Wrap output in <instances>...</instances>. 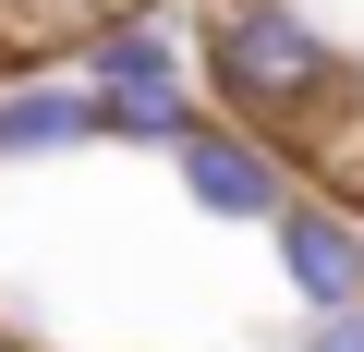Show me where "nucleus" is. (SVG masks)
Here are the masks:
<instances>
[{
  "instance_id": "obj_6",
  "label": "nucleus",
  "mask_w": 364,
  "mask_h": 352,
  "mask_svg": "<svg viewBox=\"0 0 364 352\" xmlns=\"http://www.w3.org/2000/svg\"><path fill=\"white\" fill-rule=\"evenodd\" d=\"M85 85H182V49L158 25H97L85 37Z\"/></svg>"
},
{
  "instance_id": "obj_5",
  "label": "nucleus",
  "mask_w": 364,
  "mask_h": 352,
  "mask_svg": "<svg viewBox=\"0 0 364 352\" xmlns=\"http://www.w3.org/2000/svg\"><path fill=\"white\" fill-rule=\"evenodd\" d=\"M195 85H85V146H182Z\"/></svg>"
},
{
  "instance_id": "obj_2",
  "label": "nucleus",
  "mask_w": 364,
  "mask_h": 352,
  "mask_svg": "<svg viewBox=\"0 0 364 352\" xmlns=\"http://www.w3.org/2000/svg\"><path fill=\"white\" fill-rule=\"evenodd\" d=\"M170 158H182V195H195L207 219H243V231H267V219L304 195V183H291V158H279L267 134H231V122H195Z\"/></svg>"
},
{
  "instance_id": "obj_8",
  "label": "nucleus",
  "mask_w": 364,
  "mask_h": 352,
  "mask_svg": "<svg viewBox=\"0 0 364 352\" xmlns=\"http://www.w3.org/2000/svg\"><path fill=\"white\" fill-rule=\"evenodd\" d=\"M97 25H146V0H97ZM97 25H85V37H97Z\"/></svg>"
},
{
  "instance_id": "obj_1",
  "label": "nucleus",
  "mask_w": 364,
  "mask_h": 352,
  "mask_svg": "<svg viewBox=\"0 0 364 352\" xmlns=\"http://www.w3.org/2000/svg\"><path fill=\"white\" fill-rule=\"evenodd\" d=\"M195 85H207L243 134H267V146L291 158L304 122L352 85V61H340V37L304 13V0H219L207 37H195Z\"/></svg>"
},
{
  "instance_id": "obj_4",
  "label": "nucleus",
  "mask_w": 364,
  "mask_h": 352,
  "mask_svg": "<svg viewBox=\"0 0 364 352\" xmlns=\"http://www.w3.org/2000/svg\"><path fill=\"white\" fill-rule=\"evenodd\" d=\"M61 146H85V85L73 73L0 85V170H13V158H61Z\"/></svg>"
},
{
  "instance_id": "obj_7",
  "label": "nucleus",
  "mask_w": 364,
  "mask_h": 352,
  "mask_svg": "<svg viewBox=\"0 0 364 352\" xmlns=\"http://www.w3.org/2000/svg\"><path fill=\"white\" fill-rule=\"evenodd\" d=\"M291 352H364V304H352V316H316V328H304Z\"/></svg>"
},
{
  "instance_id": "obj_9",
  "label": "nucleus",
  "mask_w": 364,
  "mask_h": 352,
  "mask_svg": "<svg viewBox=\"0 0 364 352\" xmlns=\"http://www.w3.org/2000/svg\"><path fill=\"white\" fill-rule=\"evenodd\" d=\"M0 352H13V340H0Z\"/></svg>"
},
{
  "instance_id": "obj_3",
  "label": "nucleus",
  "mask_w": 364,
  "mask_h": 352,
  "mask_svg": "<svg viewBox=\"0 0 364 352\" xmlns=\"http://www.w3.org/2000/svg\"><path fill=\"white\" fill-rule=\"evenodd\" d=\"M267 243H279L304 316H352V304H364V219H340L328 195H291V207L267 219Z\"/></svg>"
}]
</instances>
